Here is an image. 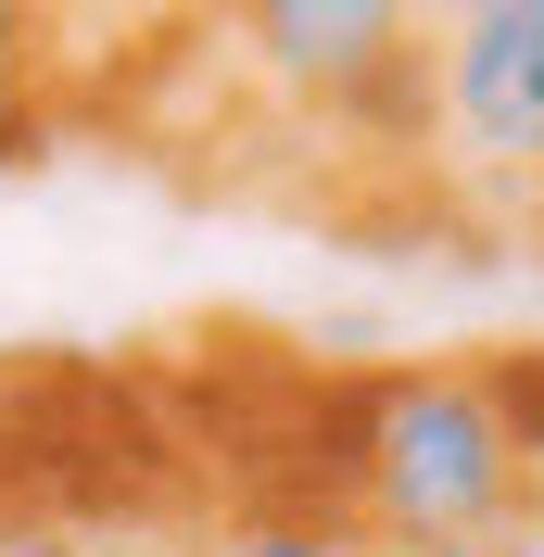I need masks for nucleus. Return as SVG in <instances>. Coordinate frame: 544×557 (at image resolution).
Returning <instances> with one entry per match:
<instances>
[{
    "mask_svg": "<svg viewBox=\"0 0 544 557\" xmlns=\"http://www.w3.org/2000/svg\"><path fill=\"white\" fill-rule=\"evenodd\" d=\"M431 139L456 177L544 190V0H507L431 38Z\"/></svg>",
    "mask_w": 544,
    "mask_h": 557,
    "instance_id": "7ed1b4c3",
    "label": "nucleus"
},
{
    "mask_svg": "<svg viewBox=\"0 0 544 557\" xmlns=\"http://www.w3.org/2000/svg\"><path fill=\"white\" fill-rule=\"evenodd\" d=\"M0 557H89L76 520H0Z\"/></svg>",
    "mask_w": 544,
    "mask_h": 557,
    "instance_id": "0eeeda50",
    "label": "nucleus"
},
{
    "mask_svg": "<svg viewBox=\"0 0 544 557\" xmlns=\"http://www.w3.org/2000/svg\"><path fill=\"white\" fill-rule=\"evenodd\" d=\"M89 557H203V545H177V532H152V520H102Z\"/></svg>",
    "mask_w": 544,
    "mask_h": 557,
    "instance_id": "6e6552de",
    "label": "nucleus"
},
{
    "mask_svg": "<svg viewBox=\"0 0 544 557\" xmlns=\"http://www.w3.org/2000/svg\"><path fill=\"white\" fill-rule=\"evenodd\" d=\"M342 520L380 557L469 545V532H544V469L494 418L469 355L443 368H368L355 431H342Z\"/></svg>",
    "mask_w": 544,
    "mask_h": 557,
    "instance_id": "f257e3e1",
    "label": "nucleus"
},
{
    "mask_svg": "<svg viewBox=\"0 0 544 557\" xmlns=\"http://www.w3.org/2000/svg\"><path fill=\"white\" fill-rule=\"evenodd\" d=\"M481 368V393H494V418L519 431V456L544 469V343H494V355H469Z\"/></svg>",
    "mask_w": 544,
    "mask_h": 557,
    "instance_id": "423d86ee",
    "label": "nucleus"
},
{
    "mask_svg": "<svg viewBox=\"0 0 544 557\" xmlns=\"http://www.w3.org/2000/svg\"><path fill=\"white\" fill-rule=\"evenodd\" d=\"M481 13H507V0H418V26H431V38H443V26H481Z\"/></svg>",
    "mask_w": 544,
    "mask_h": 557,
    "instance_id": "9d476101",
    "label": "nucleus"
},
{
    "mask_svg": "<svg viewBox=\"0 0 544 557\" xmlns=\"http://www.w3.org/2000/svg\"><path fill=\"white\" fill-rule=\"evenodd\" d=\"M51 13V76L102 64V51H177L215 26V0H38Z\"/></svg>",
    "mask_w": 544,
    "mask_h": 557,
    "instance_id": "20e7f679",
    "label": "nucleus"
},
{
    "mask_svg": "<svg viewBox=\"0 0 544 557\" xmlns=\"http://www.w3.org/2000/svg\"><path fill=\"white\" fill-rule=\"evenodd\" d=\"M240 76L267 102L317 114V127H355V139H393L418 152L431 139V26L418 0H215Z\"/></svg>",
    "mask_w": 544,
    "mask_h": 557,
    "instance_id": "f03ea898",
    "label": "nucleus"
},
{
    "mask_svg": "<svg viewBox=\"0 0 544 557\" xmlns=\"http://www.w3.org/2000/svg\"><path fill=\"white\" fill-rule=\"evenodd\" d=\"M203 557H380V545L342 520V507H240Z\"/></svg>",
    "mask_w": 544,
    "mask_h": 557,
    "instance_id": "39448f33",
    "label": "nucleus"
},
{
    "mask_svg": "<svg viewBox=\"0 0 544 557\" xmlns=\"http://www.w3.org/2000/svg\"><path fill=\"white\" fill-rule=\"evenodd\" d=\"M418 557H544V532H469V545H418Z\"/></svg>",
    "mask_w": 544,
    "mask_h": 557,
    "instance_id": "1a4fd4ad",
    "label": "nucleus"
}]
</instances>
